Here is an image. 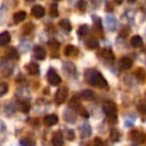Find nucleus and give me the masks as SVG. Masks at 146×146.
<instances>
[{
  "label": "nucleus",
  "instance_id": "6ab92c4d",
  "mask_svg": "<svg viewBox=\"0 0 146 146\" xmlns=\"http://www.w3.org/2000/svg\"><path fill=\"white\" fill-rule=\"evenodd\" d=\"M111 139H112L113 141H117V140L120 139V133H119V131H117L115 128H113V129L111 130Z\"/></svg>",
  "mask_w": 146,
  "mask_h": 146
},
{
  "label": "nucleus",
  "instance_id": "a211bd4d",
  "mask_svg": "<svg viewBox=\"0 0 146 146\" xmlns=\"http://www.w3.org/2000/svg\"><path fill=\"white\" fill-rule=\"evenodd\" d=\"M80 96H81L83 99H91V98L94 97V92H92L91 90L86 89V90H82V91H81Z\"/></svg>",
  "mask_w": 146,
  "mask_h": 146
},
{
  "label": "nucleus",
  "instance_id": "423d86ee",
  "mask_svg": "<svg viewBox=\"0 0 146 146\" xmlns=\"http://www.w3.org/2000/svg\"><path fill=\"white\" fill-rule=\"evenodd\" d=\"M31 14L36 18H41L44 15V8L42 6H40V5H35L31 9Z\"/></svg>",
  "mask_w": 146,
  "mask_h": 146
},
{
  "label": "nucleus",
  "instance_id": "1a4fd4ad",
  "mask_svg": "<svg viewBox=\"0 0 146 146\" xmlns=\"http://www.w3.org/2000/svg\"><path fill=\"white\" fill-rule=\"evenodd\" d=\"M10 41V34L5 31V32H1L0 33V46H6L8 44Z\"/></svg>",
  "mask_w": 146,
  "mask_h": 146
},
{
  "label": "nucleus",
  "instance_id": "9d476101",
  "mask_svg": "<svg viewBox=\"0 0 146 146\" xmlns=\"http://www.w3.org/2000/svg\"><path fill=\"white\" fill-rule=\"evenodd\" d=\"M63 137H62V133L60 132H56L52 137V145L54 146H63Z\"/></svg>",
  "mask_w": 146,
  "mask_h": 146
},
{
  "label": "nucleus",
  "instance_id": "dca6fc26",
  "mask_svg": "<svg viewBox=\"0 0 146 146\" xmlns=\"http://www.w3.org/2000/svg\"><path fill=\"white\" fill-rule=\"evenodd\" d=\"M6 55H7V57H9V58H11V59H16V58H18V52H17V50L15 49V48H9L7 51H6Z\"/></svg>",
  "mask_w": 146,
  "mask_h": 146
},
{
  "label": "nucleus",
  "instance_id": "a878e982",
  "mask_svg": "<svg viewBox=\"0 0 146 146\" xmlns=\"http://www.w3.org/2000/svg\"><path fill=\"white\" fill-rule=\"evenodd\" d=\"M21 108H22V111H23V112H29L30 105H29L27 103H23V104H22V107H21Z\"/></svg>",
  "mask_w": 146,
  "mask_h": 146
},
{
  "label": "nucleus",
  "instance_id": "b1692460",
  "mask_svg": "<svg viewBox=\"0 0 146 146\" xmlns=\"http://www.w3.org/2000/svg\"><path fill=\"white\" fill-rule=\"evenodd\" d=\"M65 137L68 139V140H73L74 139V131L72 129H67L65 131Z\"/></svg>",
  "mask_w": 146,
  "mask_h": 146
},
{
  "label": "nucleus",
  "instance_id": "ddd939ff",
  "mask_svg": "<svg viewBox=\"0 0 146 146\" xmlns=\"http://www.w3.org/2000/svg\"><path fill=\"white\" fill-rule=\"evenodd\" d=\"M26 68H27L30 74H38L39 73V65L36 63H30L26 66Z\"/></svg>",
  "mask_w": 146,
  "mask_h": 146
},
{
  "label": "nucleus",
  "instance_id": "4468645a",
  "mask_svg": "<svg viewBox=\"0 0 146 146\" xmlns=\"http://www.w3.org/2000/svg\"><path fill=\"white\" fill-rule=\"evenodd\" d=\"M59 26H60L63 30H65L66 32H70V31L72 30V25H71V23H70L67 19H62V21H59Z\"/></svg>",
  "mask_w": 146,
  "mask_h": 146
},
{
  "label": "nucleus",
  "instance_id": "9b49d317",
  "mask_svg": "<svg viewBox=\"0 0 146 146\" xmlns=\"http://www.w3.org/2000/svg\"><path fill=\"white\" fill-rule=\"evenodd\" d=\"M130 42H131V46H132V47H136V48H139V47L143 46V39H141V36H139V35L132 36Z\"/></svg>",
  "mask_w": 146,
  "mask_h": 146
},
{
  "label": "nucleus",
  "instance_id": "412c9836",
  "mask_svg": "<svg viewBox=\"0 0 146 146\" xmlns=\"http://www.w3.org/2000/svg\"><path fill=\"white\" fill-rule=\"evenodd\" d=\"M7 91H8V84L5 82H0V97L7 94Z\"/></svg>",
  "mask_w": 146,
  "mask_h": 146
},
{
  "label": "nucleus",
  "instance_id": "4be33fe9",
  "mask_svg": "<svg viewBox=\"0 0 146 146\" xmlns=\"http://www.w3.org/2000/svg\"><path fill=\"white\" fill-rule=\"evenodd\" d=\"M73 51H74V46H73V44H67V46L64 48V54H65L66 56H70L71 54H73Z\"/></svg>",
  "mask_w": 146,
  "mask_h": 146
},
{
  "label": "nucleus",
  "instance_id": "f257e3e1",
  "mask_svg": "<svg viewBox=\"0 0 146 146\" xmlns=\"http://www.w3.org/2000/svg\"><path fill=\"white\" fill-rule=\"evenodd\" d=\"M86 80L91 86H96L98 88H105L107 87L106 80L102 76V74L97 71H88L86 73Z\"/></svg>",
  "mask_w": 146,
  "mask_h": 146
},
{
  "label": "nucleus",
  "instance_id": "bb28decb",
  "mask_svg": "<svg viewBox=\"0 0 146 146\" xmlns=\"http://www.w3.org/2000/svg\"><path fill=\"white\" fill-rule=\"evenodd\" d=\"M80 114H81V115H83L84 117H88V116H89L88 112H86V110H84L83 107H81V108H80Z\"/></svg>",
  "mask_w": 146,
  "mask_h": 146
},
{
  "label": "nucleus",
  "instance_id": "2eb2a0df",
  "mask_svg": "<svg viewBox=\"0 0 146 146\" xmlns=\"http://www.w3.org/2000/svg\"><path fill=\"white\" fill-rule=\"evenodd\" d=\"M135 75H136V78H137L139 81H144V80H145V78H146V73H145L144 68H141V67H139V68H137V70H136Z\"/></svg>",
  "mask_w": 146,
  "mask_h": 146
},
{
  "label": "nucleus",
  "instance_id": "f3484780",
  "mask_svg": "<svg viewBox=\"0 0 146 146\" xmlns=\"http://www.w3.org/2000/svg\"><path fill=\"white\" fill-rule=\"evenodd\" d=\"M86 44L89 49H96L98 47V41L96 39H89L86 41Z\"/></svg>",
  "mask_w": 146,
  "mask_h": 146
},
{
  "label": "nucleus",
  "instance_id": "393cba45",
  "mask_svg": "<svg viewBox=\"0 0 146 146\" xmlns=\"http://www.w3.org/2000/svg\"><path fill=\"white\" fill-rule=\"evenodd\" d=\"M78 33H79V35H84V34H87V33H88V26H87V25L80 26Z\"/></svg>",
  "mask_w": 146,
  "mask_h": 146
},
{
  "label": "nucleus",
  "instance_id": "c85d7f7f",
  "mask_svg": "<svg viewBox=\"0 0 146 146\" xmlns=\"http://www.w3.org/2000/svg\"><path fill=\"white\" fill-rule=\"evenodd\" d=\"M95 146H104V144L99 138H96L95 139Z\"/></svg>",
  "mask_w": 146,
  "mask_h": 146
},
{
  "label": "nucleus",
  "instance_id": "cd10ccee",
  "mask_svg": "<svg viewBox=\"0 0 146 146\" xmlns=\"http://www.w3.org/2000/svg\"><path fill=\"white\" fill-rule=\"evenodd\" d=\"M51 15H57V6L56 5H52L51 6Z\"/></svg>",
  "mask_w": 146,
  "mask_h": 146
},
{
  "label": "nucleus",
  "instance_id": "5701e85b",
  "mask_svg": "<svg viewBox=\"0 0 146 146\" xmlns=\"http://www.w3.org/2000/svg\"><path fill=\"white\" fill-rule=\"evenodd\" d=\"M137 110H138L139 113H141V114H146V103H145V102L139 103L138 106H137Z\"/></svg>",
  "mask_w": 146,
  "mask_h": 146
},
{
  "label": "nucleus",
  "instance_id": "6e6552de",
  "mask_svg": "<svg viewBox=\"0 0 146 146\" xmlns=\"http://www.w3.org/2000/svg\"><path fill=\"white\" fill-rule=\"evenodd\" d=\"M132 66V60L129 57H122L120 59V67L123 70H128Z\"/></svg>",
  "mask_w": 146,
  "mask_h": 146
},
{
  "label": "nucleus",
  "instance_id": "f03ea898",
  "mask_svg": "<svg viewBox=\"0 0 146 146\" xmlns=\"http://www.w3.org/2000/svg\"><path fill=\"white\" fill-rule=\"evenodd\" d=\"M103 111L104 113L110 117V119H116V113H117V110H116V105L112 102H105L103 103Z\"/></svg>",
  "mask_w": 146,
  "mask_h": 146
},
{
  "label": "nucleus",
  "instance_id": "7ed1b4c3",
  "mask_svg": "<svg viewBox=\"0 0 146 146\" xmlns=\"http://www.w3.org/2000/svg\"><path fill=\"white\" fill-rule=\"evenodd\" d=\"M47 80L51 86H58L60 83V76L56 73L55 70L50 68L47 73Z\"/></svg>",
  "mask_w": 146,
  "mask_h": 146
},
{
  "label": "nucleus",
  "instance_id": "39448f33",
  "mask_svg": "<svg viewBox=\"0 0 146 146\" xmlns=\"http://www.w3.org/2000/svg\"><path fill=\"white\" fill-rule=\"evenodd\" d=\"M33 52H34V57H35L36 59H39V60L44 59V58H46V55H47L44 48L41 47V46H35L34 49H33Z\"/></svg>",
  "mask_w": 146,
  "mask_h": 146
},
{
  "label": "nucleus",
  "instance_id": "aec40b11",
  "mask_svg": "<svg viewBox=\"0 0 146 146\" xmlns=\"http://www.w3.org/2000/svg\"><path fill=\"white\" fill-rule=\"evenodd\" d=\"M22 146H34V141L31 138H23L21 140Z\"/></svg>",
  "mask_w": 146,
  "mask_h": 146
},
{
  "label": "nucleus",
  "instance_id": "0eeeda50",
  "mask_svg": "<svg viewBox=\"0 0 146 146\" xmlns=\"http://www.w3.org/2000/svg\"><path fill=\"white\" fill-rule=\"evenodd\" d=\"M43 122H44V124H46V125L51 127V125H55V124L58 122V117H57V115H56V114H48V115H46V116H44Z\"/></svg>",
  "mask_w": 146,
  "mask_h": 146
},
{
  "label": "nucleus",
  "instance_id": "20e7f679",
  "mask_svg": "<svg viewBox=\"0 0 146 146\" xmlns=\"http://www.w3.org/2000/svg\"><path fill=\"white\" fill-rule=\"evenodd\" d=\"M66 97H67V90L65 88H60V89H58L56 91L55 100H56V103L62 104V103H64V100L66 99Z\"/></svg>",
  "mask_w": 146,
  "mask_h": 146
},
{
  "label": "nucleus",
  "instance_id": "f8f14e48",
  "mask_svg": "<svg viewBox=\"0 0 146 146\" xmlns=\"http://www.w3.org/2000/svg\"><path fill=\"white\" fill-rule=\"evenodd\" d=\"M26 18V13L25 11H17L14 14V21L16 23H21Z\"/></svg>",
  "mask_w": 146,
  "mask_h": 146
}]
</instances>
